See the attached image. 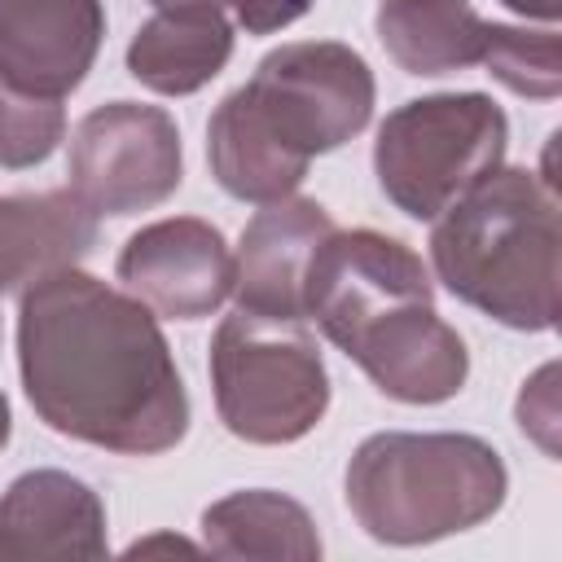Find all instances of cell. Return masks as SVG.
<instances>
[{
    "label": "cell",
    "mask_w": 562,
    "mask_h": 562,
    "mask_svg": "<svg viewBox=\"0 0 562 562\" xmlns=\"http://www.w3.org/2000/svg\"><path fill=\"white\" fill-rule=\"evenodd\" d=\"M18 373L35 417L79 443L158 457L189 430V391L158 316L79 263L22 290Z\"/></svg>",
    "instance_id": "1"
},
{
    "label": "cell",
    "mask_w": 562,
    "mask_h": 562,
    "mask_svg": "<svg viewBox=\"0 0 562 562\" xmlns=\"http://www.w3.org/2000/svg\"><path fill=\"white\" fill-rule=\"evenodd\" d=\"M558 184L531 167H496L430 228V268L452 299L505 329L558 325Z\"/></svg>",
    "instance_id": "2"
},
{
    "label": "cell",
    "mask_w": 562,
    "mask_h": 562,
    "mask_svg": "<svg viewBox=\"0 0 562 562\" xmlns=\"http://www.w3.org/2000/svg\"><path fill=\"white\" fill-rule=\"evenodd\" d=\"M509 492L501 452L461 430H378L347 461L342 496L378 544H430L487 522Z\"/></svg>",
    "instance_id": "3"
},
{
    "label": "cell",
    "mask_w": 562,
    "mask_h": 562,
    "mask_svg": "<svg viewBox=\"0 0 562 562\" xmlns=\"http://www.w3.org/2000/svg\"><path fill=\"white\" fill-rule=\"evenodd\" d=\"M211 391L224 430L259 448L299 443L329 408V373L307 321L246 307H233L211 338Z\"/></svg>",
    "instance_id": "4"
},
{
    "label": "cell",
    "mask_w": 562,
    "mask_h": 562,
    "mask_svg": "<svg viewBox=\"0 0 562 562\" xmlns=\"http://www.w3.org/2000/svg\"><path fill=\"white\" fill-rule=\"evenodd\" d=\"M509 119L487 92H435L391 110L373 140L378 189L408 220H439L505 158Z\"/></svg>",
    "instance_id": "5"
},
{
    "label": "cell",
    "mask_w": 562,
    "mask_h": 562,
    "mask_svg": "<svg viewBox=\"0 0 562 562\" xmlns=\"http://www.w3.org/2000/svg\"><path fill=\"white\" fill-rule=\"evenodd\" d=\"M268 127L303 158L329 154L373 119L378 83L369 61L338 40H294L259 57L241 83Z\"/></svg>",
    "instance_id": "6"
},
{
    "label": "cell",
    "mask_w": 562,
    "mask_h": 562,
    "mask_svg": "<svg viewBox=\"0 0 562 562\" xmlns=\"http://www.w3.org/2000/svg\"><path fill=\"white\" fill-rule=\"evenodd\" d=\"M66 176L92 215L149 211L184 180L180 127L162 105L105 101L75 123Z\"/></svg>",
    "instance_id": "7"
},
{
    "label": "cell",
    "mask_w": 562,
    "mask_h": 562,
    "mask_svg": "<svg viewBox=\"0 0 562 562\" xmlns=\"http://www.w3.org/2000/svg\"><path fill=\"white\" fill-rule=\"evenodd\" d=\"M404 303H435V277L413 246L378 228H334L303 281V316L347 351L378 316Z\"/></svg>",
    "instance_id": "8"
},
{
    "label": "cell",
    "mask_w": 562,
    "mask_h": 562,
    "mask_svg": "<svg viewBox=\"0 0 562 562\" xmlns=\"http://www.w3.org/2000/svg\"><path fill=\"white\" fill-rule=\"evenodd\" d=\"M127 294L154 316L202 321L233 294V250L211 220L171 215L127 237L114 263Z\"/></svg>",
    "instance_id": "9"
},
{
    "label": "cell",
    "mask_w": 562,
    "mask_h": 562,
    "mask_svg": "<svg viewBox=\"0 0 562 562\" xmlns=\"http://www.w3.org/2000/svg\"><path fill=\"white\" fill-rule=\"evenodd\" d=\"M347 356L386 400L400 404H443L470 378V351L435 303H404L378 316Z\"/></svg>",
    "instance_id": "10"
},
{
    "label": "cell",
    "mask_w": 562,
    "mask_h": 562,
    "mask_svg": "<svg viewBox=\"0 0 562 562\" xmlns=\"http://www.w3.org/2000/svg\"><path fill=\"white\" fill-rule=\"evenodd\" d=\"M105 40L101 0H0V75L40 97H70Z\"/></svg>",
    "instance_id": "11"
},
{
    "label": "cell",
    "mask_w": 562,
    "mask_h": 562,
    "mask_svg": "<svg viewBox=\"0 0 562 562\" xmlns=\"http://www.w3.org/2000/svg\"><path fill=\"white\" fill-rule=\"evenodd\" d=\"M334 233L329 211L316 198H277L263 202L241 228L233 255V299L246 312L263 316H303V281L316 246Z\"/></svg>",
    "instance_id": "12"
},
{
    "label": "cell",
    "mask_w": 562,
    "mask_h": 562,
    "mask_svg": "<svg viewBox=\"0 0 562 562\" xmlns=\"http://www.w3.org/2000/svg\"><path fill=\"white\" fill-rule=\"evenodd\" d=\"M105 505L70 470H26L0 496V558H105Z\"/></svg>",
    "instance_id": "13"
},
{
    "label": "cell",
    "mask_w": 562,
    "mask_h": 562,
    "mask_svg": "<svg viewBox=\"0 0 562 562\" xmlns=\"http://www.w3.org/2000/svg\"><path fill=\"white\" fill-rule=\"evenodd\" d=\"M233 57V22L220 4L158 9L127 44V75L158 97H189L206 88Z\"/></svg>",
    "instance_id": "14"
},
{
    "label": "cell",
    "mask_w": 562,
    "mask_h": 562,
    "mask_svg": "<svg viewBox=\"0 0 562 562\" xmlns=\"http://www.w3.org/2000/svg\"><path fill=\"white\" fill-rule=\"evenodd\" d=\"M206 162H211V176L215 184L237 198V202H277V198H290L312 158H303L299 149H290L272 127L268 119L255 110V101L246 97V88L228 92L211 123H206Z\"/></svg>",
    "instance_id": "15"
},
{
    "label": "cell",
    "mask_w": 562,
    "mask_h": 562,
    "mask_svg": "<svg viewBox=\"0 0 562 562\" xmlns=\"http://www.w3.org/2000/svg\"><path fill=\"white\" fill-rule=\"evenodd\" d=\"M97 220L70 189L0 198V294L79 263L97 246Z\"/></svg>",
    "instance_id": "16"
},
{
    "label": "cell",
    "mask_w": 562,
    "mask_h": 562,
    "mask_svg": "<svg viewBox=\"0 0 562 562\" xmlns=\"http://www.w3.org/2000/svg\"><path fill=\"white\" fill-rule=\"evenodd\" d=\"M373 31L404 75H452L479 66L487 18L470 0H378Z\"/></svg>",
    "instance_id": "17"
},
{
    "label": "cell",
    "mask_w": 562,
    "mask_h": 562,
    "mask_svg": "<svg viewBox=\"0 0 562 562\" xmlns=\"http://www.w3.org/2000/svg\"><path fill=\"white\" fill-rule=\"evenodd\" d=\"M202 549L215 558H321V536L303 501L272 487H241L202 509Z\"/></svg>",
    "instance_id": "18"
},
{
    "label": "cell",
    "mask_w": 562,
    "mask_h": 562,
    "mask_svg": "<svg viewBox=\"0 0 562 562\" xmlns=\"http://www.w3.org/2000/svg\"><path fill=\"white\" fill-rule=\"evenodd\" d=\"M479 66H487V75L518 97L553 101L562 92V57H558L553 26L527 31V26L487 22V44H483Z\"/></svg>",
    "instance_id": "19"
},
{
    "label": "cell",
    "mask_w": 562,
    "mask_h": 562,
    "mask_svg": "<svg viewBox=\"0 0 562 562\" xmlns=\"http://www.w3.org/2000/svg\"><path fill=\"white\" fill-rule=\"evenodd\" d=\"M66 136L61 97H40L0 75V167L26 171L40 167Z\"/></svg>",
    "instance_id": "20"
},
{
    "label": "cell",
    "mask_w": 562,
    "mask_h": 562,
    "mask_svg": "<svg viewBox=\"0 0 562 562\" xmlns=\"http://www.w3.org/2000/svg\"><path fill=\"white\" fill-rule=\"evenodd\" d=\"M558 364H540L518 395V426L531 435L549 457H558Z\"/></svg>",
    "instance_id": "21"
},
{
    "label": "cell",
    "mask_w": 562,
    "mask_h": 562,
    "mask_svg": "<svg viewBox=\"0 0 562 562\" xmlns=\"http://www.w3.org/2000/svg\"><path fill=\"white\" fill-rule=\"evenodd\" d=\"M220 4H228L237 26H246L250 35L285 31V26H294L312 9V0H220Z\"/></svg>",
    "instance_id": "22"
},
{
    "label": "cell",
    "mask_w": 562,
    "mask_h": 562,
    "mask_svg": "<svg viewBox=\"0 0 562 562\" xmlns=\"http://www.w3.org/2000/svg\"><path fill=\"white\" fill-rule=\"evenodd\" d=\"M501 4L522 13V18H531V22H549V26L562 18V0H501Z\"/></svg>",
    "instance_id": "23"
},
{
    "label": "cell",
    "mask_w": 562,
    "mask_h": 562,
    "mask_svg": "<svg viewBox=\"0 0 562 562\" xmlns=\"http://www.w3.org/2000/svg\"><path fill=\"white\" fill-rule=\"evenodd\" d=\"M149 549H184V553H198L202 544H189V540H180V536H154V540H136L127 553H149Z\"/></svg>",
    "instance_id": "24"
},
{
    "label": "cell",
    "mask_w": 562,
    "mask_h": 562,
    "mask_svg": "<svg viewBox=\"0 0 562 562\" xmlns=\"http://www.w3.org/2000/svg\"><path fill=\"white\" fill-rule=\"evenodd\" d=\"M9 435H13V413H9V400H4V391H0V448L9 443Z\"/></svg>",
    "instance_id": "25"
},
{
    "label": "cell",
    "mask_w": 562,
    "mask_h": 562,
    "mask_svg": "<svg viewBox=\"0 0 562 562\" xmlns=\"http://www.w3.org/2000/svg\"><path fill=\"white\" fill-rule=\"evenodd\" d=\"M154 9H176V4H220V0H149Z\"/></svg>",
    "instance_id": "26"
}]
</instances>
